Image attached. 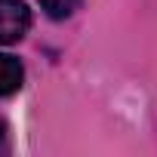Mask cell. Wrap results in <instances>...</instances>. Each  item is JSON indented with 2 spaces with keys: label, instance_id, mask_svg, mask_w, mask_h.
I'll use <instances>...</instances> for the list:
<instances>
[{
  "label": "cell",
  "instance_id": "cell-4",
  "mask_svg": "<svg viewBox=\"0 0 157 157\" xmlns=\"http://www.w3.org/2000/svg\"><path fill=\"white\" fill-rule=\"evenodd\" d=\"M3 151H6V123L0 120V154H3Z\"/></svg>",
  "mask_w": 157,
  "mask_h": 157
},
{
  "label": "cell",
  "instance_id": "cell-1",
  "mask_svg": "<svg viewBox=\"0 0 157 157\" xmlns=\"http://www.w3.org/2000/svg\"><path fill=\"white\" fill-rule=\"evenodd\" d=\"M31 28V13L22 0H0V43H19Z\"/></svg>",
  "mask_w": 157,
  "mask_h": 157
},
{
  "label": "cell",
  "instance_id": "cell-2",
  "mask_svg": "<svg viewBox=\"0 0 157 157\" xmlns=\"http://www.w3.org/2000/svg\"><path fill=\"white\" fill-rule=\"evenodd\" d=\"M25 83V68L19 59L6 56V52H0V96H13L19 93Z\"/></svg>",
  "mask_w": 157,
  "mask_h": 157
},
{
  "label": "cell",
  "instance_id": "cell-3",
  "mask_svg": "<svg viewBox=\"0 0 157 157\" xmlns=\"http://www.w3.org/2000/svg\"><path fill=\"white\" fill-rule=\"evenodd\" d=\"M40 6H43L46 16H52V19H68L77 6H80V0H40Z\"/></svg>",
  "mask_w": 157,
  "mask_h": 157
}]
</instances>
